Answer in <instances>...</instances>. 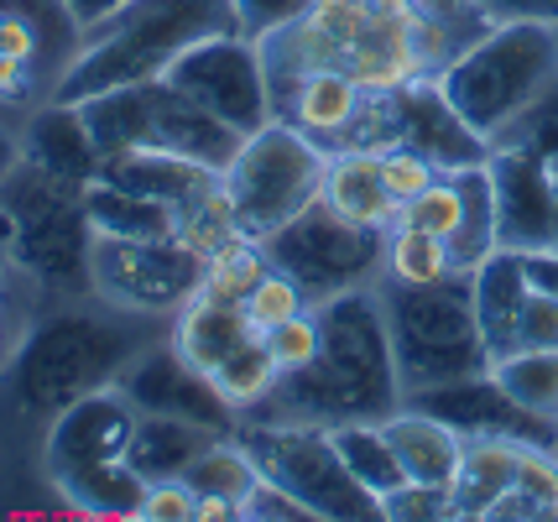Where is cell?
<instances>
[{
	"mask_svg": "<svg viewBox=\"0 0 558 522\" xmlns=\"http://www.w3.org/2000/svg\"><path fill=\"white\" fill-rule=\"evenodd\" d=\"M490 189H496V224L507 251H548L554 246L558 178L522 147H490L486 157Z\"/></svg>",
	"mask_w": 558,
	"mask_h": 522,
	"instance_id": "cell-18",
	"label": "cell"
},
{
	"mask_svg": "<svg viewBox=\"0 0 558 522\" xmlns=\"http://www.w3.org/2000/svg\"><path fill=\"white\" fill-rule=\"evenodd\" d=\"M58 58L32 26L0 16V105H26L32 95H43V84H58Z\"/></svg>",
	"mask_w": 558,
	"mask_h": 522,
	"instance_id": "cell-30",
	"label": "cell"
},
{
	"mask_svg": "<svg viewBox=\"0 0 558 522\" xmlns=\"http://www.w3.org/2000/svg\"><path fill=\"white\" fill-rule=\"evenodd\" d=\"M417 11L438 26H460L475 16V0H417Z\"/></svg>",
	"mask_w": 558,
	"mask_h": 522,
	"instance_id": "cell-51",
	"label": "cell"
},
{
	"mask_svg": "<svg viewBox=\"0 0 558 522\" xmlns=\"http://www.w3.org/2000/svg\"><path fill=\"white\" fill-rule=\"evenodd\" d=\"M554 460H558V445H554Z\"/></svg>",
	"mask_w": 558,
	"mask_h": 522,
	"instance_id": "cell-57",
	"label": "cell"
},
{
	"mask_svg": "<svg viewBox=\"0 0 558 522\" xmlns=\"http://www.w3.org/2000/svg\"><path fill=\"white\" fill-rule=\"evenodd\" d=\"M460 178V199H464V215H460V230L449 235V267L454 272H475L486 262L490 251H501V224H496V189H490V168H464Z\"/></svg>",
	"mask_w": 558,
	"mask_h": 522,
	"instance_id": "cell-29",
	"label": "cell"
},
{
	"mask_svg": "<svg viewBox=\"0 0 558 522\" xmlns=\"http://www.w3.org/2000/svg\"><path fill=\"white\" fill-rule=\"evenodd\" d=\"M449 105L496 142L527 105L558 84V32L543 22H496L438 69Z\"/></svg>",
	"mask_w": 558,
	"mask_h": 522,
	"instance_id": "cell-4",
	"label": "cell"
},
{
	"mask_svg": "<svg viewBox=\"0 0 558 522\" xmlns=\"http://www.w3.org/2000/svg\"><path fill=\"white\" fill-rule=\"evenodd\" d=\"M533 299V272H527V256L522 251H490L486 262L470 272V303H475V324L486 335L490 361L511 355L517 340V319H522V303Z\"/></svg>",
	"mask_w": 558,
	"mask_h": 522,
	"instance_id": "cell-20",
	"label": "cell"
},
{
	"mask_svg": "<svg viewBox=\"0 0 558 522\" xmlns=\"http://www.w3.org/2000/svg\"><path fill=\"white\" fill-rule=\"evenodd\" d=\"M235 445L251 454L262 481L282 486L288 497L308 507V518L324 522H371L381 518V501L350 475L335 449V434L324 423L298 418H245L235 423Z\"/></svg>",
	"mask_w": 558,
	"mask_h": 522,
	"instance_id": "cell-8",
	"label": "cell"
},
{
	"mask_svg": "<svg viewBox=\"0 0 558 522\" xmlns=\"http://www.w3.org/2000/svg\"><path fill=\"white\" fill-rule=\"evenodd\" d=\"M490 147H522V151H533L537 162L548 168V173L558 178V84H548L543 95H537L517 121L490 142Z\"/></svg>",
	"mask_w": 558,
	"mask_h": 522,
	"instance_id": "cell-39",
	"label": "cell"
},
{
	"mask_svg": "<svg viewBox=\"0 0 558 522\" xmlns=\"http://www.w3.org/2000/svg\"><path fill=\"white\" fill-rule=\"evenodd\" d=\"M460 215H464V199H460V178L454 173H438L417 199L402 204V224L434 230V235H444V241L460 230Z\"/></svg>",
	"mask_w": 558,
	"mask_h": 522,
	"instance_id": "cell-40",
	"label": "cell"
},
{
	"mask_svg": "<svg viewBox=\"0 0 558 522\" xmlns=\"http://www.w3.org/2000/svg\"><path fill=\"white\" fill-rule=\"evenodd\" d=\"M537 518H558V507L533 497V491H522V486H507V491L486 507V522H537Z\"/></svg>",
	"mask_w": 558,
	"mask_h": 522,
	"instance_id": "cell-49",
	"label": "cell"
},
{
	"mask_svg": "<svg viewBox=\"0 0 558 522\" xmlns=\"http://www.w3.org/2000/svg\"><path fill=\"white\" fill-rule=\"evenodd\" d=\"M267 251H262V241H235V246H225V251H215L209 262H204V288L198 293H215V299H235V303H245V293L267 277Z\"/></svg>",
	"mask_w": 558,
	"mask_h": 522,
	"instance_id": "cell-38",
	"label": "cell"
},
{
	"mask_svg": "<svg viewBox=\"0 0 558 522\" xmlns=\"http://www.w3.org/2000/svg\"><path fill=\"white\" fill-rule=\"evenodd\" d=\"M376 157H381V178H387V189H391V199L397 204L417 199V194L438 178L434 162H428V157H417V151H408V147H381Z\"/></svg>",
	"mask_w": 558,
	"mask_h": 522,
	"instance_id": "cell-45",
	"label": "cell"
},
{
	"mask_svg": "<svg viewBox=\"0 0 558 522\" xmlns=\"http://www.w3.org/2000/svg\"><path fill=\"white\" fill-rule=\"evenodd\" d=\"M381 518L387 522H449V518H460V507H454V491H449V486L402 481L397 491L381 497Z\"/></svg>",
	"mask_w": 558,
	"mask_h": 522,
	"instance_id": "cell-41",
	"label": "cell"
},
{
	"mask_svg": "<svg viewBox=\"0 0 558 522\" xmlns=\"http://www.w3.org/2000/svg\"><path fill=\"white\" fill-rule=\"evenodd\" d=\"M277 376H282V366H277V355H271L267 335H256V340H245L241 350H230L215 372H209V381H215L219 398L230 402L235 413H256V408L271 398Z\"/></svg>",
	"mask_w": 558,
	"mask_h": 522,
	"instance_id": "cell-33",
	"label": "cell"
},
{
	"mask_svg": "<svg viewBox=\"0 0 558 522\" xmlns=\"http://www.w3.org/2000/svg\"><path fill=\"white\" fill-rule=\"evenodd\" d=\"M267 345H271V355H277V366H282V372L308 366V361H314V350H318V314L314 308H303V314L282 319L277 329H267Z\"/></svg>",
	"mask_w": 558,
	"mask_h": 522,
	"instance_id": "cell-44",
	"label": "cell"
},
{
	"mask_svg": "<svg viewBox=\"0 0 558 522\" xmlns=\"http://www.w3.org/2000/svg\"><path fill=\"white\" fill-rule=\"evenodd\" d=\"M511 350H558V299L533 288V299L522 303V319H517V340Z\"/></svg>",
	"mask_w": 558,
	"mask_h": 522,
	"instance_id": "cell-46",
	"label": "cell"
},
{
	"mask_svg": "<svg viewBox=\"0 0 558 522\" xmlns=\"http://www.w3.org/2000/svg\"><path fill=\"white\" fill-rule=\"evenodd\" d=\"M329 434H335V449H340V460L350 465V475L376 501L408 481V471H402V460H397V449L387 439V423H335Z\"/></svg>",
	"mask_w": 558,
	"mask_h": 522,
	"instance_id": "cell-32",
	"label": "cell"
},
{
	"mask_svg": "<svg viewBox=\"0 0 558 522\" xmlns=\"http://www.w3.org/2000/svg\"><path fill=\"white\" fill-rule=\"evenodd\" d=\"M324 168L329 151L314 136H303L288 121H267L262 131H251L235 151V162L225 168V194L241 215L251 241H267L277 224H288L298 209L324 194Z\"/></svg>",
	"mask_w": 558,
	"mask_h": 522,
	"instance_id": "cell-10",
	"label": "cell"
},
{
	"mask_svg": "<svg viewBox=\"0 0 558 522\" xmlns=\"http://www.w3.org/2000/svg\"><path fill=\"white\" fill-rule=\"evenodd\" d=\"M344 147H408L417 157H428L438 173H464V168H481L490 157V142L449 105L438 74H417L391 84V89H371L350 136H344Z\"/></svg>",
	"mask_w": 558,
	"mask_h": 522,
	"instance_id": "cell-9",
	"label": "cell"
},
{
	"mask_svg": "<svg viewBox=\"0 0 558 522\" xmlns=\"http://www.w3.org/2000/svg\"><path fill=\"white\" fill-rule=\"evenodd\" d=\"M554 251H558V209H554Z\"/></svg>",
	"mask_w": 558,
	"mask_h": 522,
	"instance_id": "cell-56",
	"label": "cell"
},
{
	"mask_svg": "<svg viewBox=\"0 0 558 522\" xmlns=\"http://www.w3.org/2000/svg\"><path fill=\"white\" fill-rule=\"evenodd\" d=\"M215 439H225V434L204 428V423L168 418V413H142V418H136V434H131V449H125V465L142 475L146 486L183 481L189 465H194Z\"/></svg>",
	"mask_w": 558,
	"mask_h": 522,
	"instance_id": "cell-24",
	"label": "cell"
},
{
	"mask_svg": "<svg viewBox=\"0 0 558 522\" xmlns=\"http://www.w3.org/2000/svg\"><path fill=\"white\" fill-rule=\"evenodd\" d=\"M95 293L131 314H178L204 288V256L178 235L110 241L95 235Z\"/></svg>",
	"mask_w": 558,
	"mask_h": 522,
	"instance_id": "cell-13",
	"label": "cell"
},
{
	"mask_svg": "<svg viewBox=\"0 0 558 522\" xmlns=\"http://www.w3.org/2000/svg\"><path fill=\"white\" fill-rule=\"evenodd\" d=\"M262 251L277 272H288L308 293V303H324L371 282V272L387 262V230L344 220L324 199H314L288 224H277L262 241Z\"/></svg>",
	"mask_w": 558,
	"mask_h": 522,
	"instance_id": "cell-11",
	"label": "cell"
},
{
	"mask_svg": "<svg viewBox=\"0 0 558 522\" xmlns=\"http://www.w3.org/2000/svg\"><path fill=\"white\" fill-rule=\"evenodd\" d=\"M136 418L142 413L131 408L121 387H99L89 398L69 402L58 418H48V445H43L48 481H63V475L105 465V460H125Z\"/></svg>",
	"mask_w": 558,
	"mask_h": 522,
	"instance_id": "cell-17",
	"label": "cell"
},
{
	"mask_svg": "<svg viewBox=\"0 0 558 522\" xmlns=\"http://www.w3.org/2000/svg\"><path fill=\"white\" fill-rule=\"evenodd\" d=\"M533 445H517V439H464V465L454 481V507L460 518H486V507L507 486H517L522 471V454Z\"/></svg>",
	"mask_w": 558,
	"mask_h": 522,
	"instance_id": "cell-26",
	"label": "cell"
},
{
	"mask_svg": "<svg viewBox=\"0 0 558 522\" xmlns=\"http://www.w3.org/2000/svg\"><path fill=\"white\" fill-rule=\"evenodd\" d=\"M256 335H262V329L251 324L245 303L215 299V293H194V299L178 308L168 345L178 350L189 366H198V372H215L230 350H241L245 340H256Z\"/></svg>",
	"mask_w": 558,
	"mask_h": 522,
	"instance_id": "cell-22",
	"label": "cell"
},
{
	"mask_svg": "<svg viewBox=\"0 0 558 522\" xmlns=\"http://www.w3.org/2000/svg\"><path fill=\"white\" fill-rule=\"evenodd\" d=\"M52 486L89 518H142L146 501V481L125 460H105V465H89V471H73L63 481H52Z\"/></svg>",
	"mask_w": 558,
	"mask_h": 522,
	"instance_id": "cell-31",
	"label": "cell"
},
{
	"mask_svg": "<svg viewBox=\"0 0 558 522\" xmlns=\"http://www.w3.org/2000/svg\"><path fill=\"white\" fill-rule=\"evenodd\" d=\"M172 235H178L183 246H194L204 262H209L215 251L245 241V224H241V215H235L230 194H225V178L219 173L204 178L194 194L172 209Z\"/></svg>",
	"mask_w": 558,
	"mask_h": 522,
	"instance_id": "cell-27",
	"label": "cell"
},
{
	"mask_svg": "<svg viewBox=\"0 0 558 522\" xmlns=\"http://www.w3.org/2000/svg\"><path fill=\"white\" fill-rule=\"evenodd\" d=\"M490 376L522 402L533 418L558 423V350H511L490 361Z\"/></svg>",
	"mask_w": 558,
	"mask_h": 522,
	"instance_id": "cell-34",
	"label": "cell"
},
{
	"mask_svg": "<svg viewBox=\"0 0 558 522\" xmlns=\"http://www.w3.org/2000/svg\"><path fill=\"white\" fill-rule=\"evenodd\" d=\"M381 303H387L391 355H397V376H402L408 398L444 387V381H460V376L490 372V345L475 324L464 272H449L438 282H423V288L391 282V293Z\"/></svg>",
	"mask_w": 558,
	"mask_h": 522,
	"instance_id": "cell-6",
	"label": "cell"
},
{
	"mask_svg": "<svg viewBox=\"0 0 558 522\" xmlns=\"http://www.w3.org/2000/svg\"><path fill=\"white\" fill-rule=\"evenodd\" d=\"M11 335H5V282H0V372H5V355H11Z\"/></svg>",
	"mask_w": 558,
	"mask_h": 522,
	"instance_id": "cell-55",
	"label": "cell"
},
{
	"mask_svg": "<svg viewBox=\"0 0 558 522\" xmlns=\"http://www.w3.org/2000/svg\"><path fill=\"white\" fill-rule=\"evenodd\" d=\"M0 209L11 224V267L48 293H95V224L84 189H69L32 162L0 178Z\"/></svg>",
	"mask_w": 558,
	"mask_h": 522,
	"instance_id": "cell-5",
	"label": "cell"
},
{
	"mask_svg": "<svg viewBox=\"0 0 558 522\" xmlns=\"http://www.w3.org/2000/svg\"><path fill=\"white\" fill-rule=\"evenodd\" d=\"M215 32H235L230 0H125L105 22L84 26V43L48 100L84 105L105 89L162 78L194 43Z\"/></svg>",
	"mask_w": 558,
	"mask_h": 522,
	"instance_id": "cell-2",
	"label": "cell"
},
{
	"mask_svg": "<svg viewBox=\"0 0 558 522\" xmlns=\"http://www.w3.org/2000/svg\"><path fill=\"white\" fill-rule=\"evenodd\" d=\"M99 178L116 183V189L142 194V199H157V204H168V209H178L204 178H215V173L189 162V157H178V151L121 147V151H105V157H99Z\"/></svg>",
	"mask_w": 558,
	"mask_h": 522,
	"instance_id": "cell-25",
	"label": "cell"
},
{
	"mask_svg": "<svg viewBox=\"0 0 558 522\" xmlns=\"http://www.w3.org/2000/svg\"><path fill=\"white\" fill-rule=\"evenodd\" d=\"M303 308H314L308 303V293L292 282L288 272H277V267H267V277L245 293V314H251V324L267 335V329H277L282 319H292V314H303Z\"/></svg>",
	"mask_w": 558,
	"mask_h": 522,
	"instance_id": "cell-42",
	"label": "cell"
},
{
	"mask_svg": "<svg viewBox=\"0 0 558 522\" xmlns=\"http://www.w3.org/2000/svg\"><path fill=\"white\" fill-rule=\"evenodd\" d=\"M116 387L131 398V408H136V413H168V418H189V423L215 428V434H235V423H241V413L219 398V387L209 381V372L189 366V361H183L172 345L146 350V355L136 350V355L125 361V372L116 376Z\"/></svg>",
	"mask_w": 558,
	"mask_h": 522,
	"instance_id": "cell-14",
	"label": "cell"
},
{
	"mask_svg": "<svg viewBox=\"0 0 558 522\" xmlns=\"http://www.w3.org/2000/svg\"><path fill=\"white\" fill-rule=\"evenodd\" d=\"M162 78L178 95H189L198 110L235 125L241 136H251V131H262L271 121L267 58H262V43H251L241 32H215V37L194 43Z\"/></svg>",
	"mask_w": 558,
	"mask_h": 522,
	"instance_id": "cell-12",
	"label": "cell"
},
{
	"mask_svg": "<svg viewBox=\"0 0 558 522\" xmlns=\"http://www.w3.org/2000/svg\"><path fill=\"white\" fill-rule=\"evenodd\" d=\"M381 423H387V439H391V449H397L408 481H428V486H449V491H454L460 465H464V434H454L444 418L423 413L413 402H402V408Z\"/></svg>",
	"mask_w": 558,
	"mask_h": 522,
	"instance_id": "cell-23",
	"label": "cell"
},
{
	"mask_svg": "<svg viewBox=\"0 0 558 522\" xmlns=\"http://www.w3.org/2000/svg\"><path fill=\"white\" fill-rule=\"evenodd\" d=\"M271 78V121L298 125L303 136H314L324 151H340L350 125L365 105V84H355L340 69L324 63H267Z\"/></svg>",
	"mask_w": 558,
	"mask_h": 522,
	"instance_id": "cell-15",
	"label": "cell"
},
{
	"mask_svg": "<svg viewBox=\"0 0 558 522\" xmlns=\"http://www.w3.org/2000/svg\"><path fill=\"white\" fill-rule=\"evenodd\" d=\"M198 497L189 491V481H157L146 486L142 501V522H194Z\"/></svg>",
	"mask_w": 558,
	"mask_h": 522,
	"instance_id": "cell-47",
	"label": "cell"
},
{
	"mask_svg": "<svg viewBox=\"0 0 558 522\" xmlns=\"http://www.w3.org/2000/svg\"><path fill=\"white\" fill-rule=\"evenodd\" d=\"M0 16L32 26V32L48 43L52 58H58V69H69L78 43H84V26H78V16L69 11V0H0Z\"/></svg>",
	"mask_w": 558,
	"mask_h": 522,
	"instance_id": "cell-37",
	"label": "cell"
},
{
	"mask_svg": "<svg viewBox=\"0 0 558 522\" xmlns=\"http://www.w3.org/2000/svg\"><path fill=\"white\" fill-rule=\"evenodd\" d=\"M125 0H69V11L78 16V26H95V22H105L110 11H121Z\"/></svg>",
	"mask_w": 558,
	"mask_h": 522,
	"instance_id": "cell-53",
	"label": "cell"
},
{
	"mask_svg": "<svg viewBox=\"0 0 558 522\" xmlns=\"http://www.w3.org/2000/svg\"><path fill=\"white\" fill-rule=\"evenodd\" d=\"M84 215L95 224V235H110V241H151V235H172V209L157 199H142L131 189H116L95 178L84 189Z\"/></svg>",
	"mask_w": 558,
	"mask_h": 522,
	"instance_id": "cell-28",
	"label": "cell"
},
{
	"mask_svg": "<svg viewBox=\"0 0 558 522\" xmlns=\"http://www.w3.org/2000/svg\"><path fill=\"white\" fill-rule=\"evenodd\" d=\"M475 11L490 22H543L558 26V0H475Z\"/></svg>",
	"mask_w": 558,
	"mask_h": 522,
	"instance_id": "cell-50",
	"label": "cell"
},
{
	"mask_svg": "<svg viewBox=\"0 0 558 522\" xmlns=\"http://www.w3.org/2000/svg\"><path fill=\"white\" fill-rule=\"evenodd\" d=\"M84 125L99 142V151H121V147H157L178 151L209 173H225L241 151V131L225 125L219 116L198 110L189 95H178L168 78H142V84H121L105 89L95 100L78 105Z\"/></svg>",
	"mask_w": 558,
	"mask_h": 522,
	"instance_id": "cell-7",
	"label": "cell"
},
{
	"mask_svg": "<svg viewBox=\"0 0 558 522\" xmlns=\"http://www.w3.org/2000/svg\"><path fill=\"white\" fill-rule=\"evenodd\" d=\"M16 142H22V162L43 168L48 178L69 183V189H89L99 178V157H105V151H99V142L89 136L78 105L48 100L26 121V131Z\"/></svg>",
	"mask_w": 558,
	"mask_h": 522,
	"instance_id": "cell-19",
	"label": "cell"
},
{
	"mask_svg": "<svg viewBox=\"0 0 558 522\" xmlns=\"http://www.w3.org/2000/svg\"><path fill=\"white\" fill-rule=\"evenodd\" d=\"M183 481H189L194 497H219V501H235V507H241L262 475H256V465H251V454L235 445V434H225V439H215V445L189 465Z\"/></svg>",
	"mask_w": 558,
	"mask_h": 522,
	"instance_id": "cell-35",
	"label": "cell"
},
{
	"mask_svg": "<svg viewBox=\"0 0 558 522\" xmlns=\"http://www.w3.org/2000/svg\"><path fill=\"white\" fill-rule=\"evenodd\" d=\"M241 518L245 522H298V518H308V507H303L298 497H288L282 486L256 481V486H251V497L241 501Z\"/></svg>",
	"mask_w": 558,
	"mask_h": 522,
	"instance_id": "cell-48",
	"label": "cell"
},
{
	"mask_svg": "<svg viewBox=\"0 0 558 522\" xmlns=\"http://www.w3.org/2000/svg\"><path fill=\"white\" fill-rule=\"evenodd\" d=\"M136 355L131 329L99 314H48L32 324L5 355L0 387L26 418H58L69 402L89 398L99 387H116L125 361Z\"/></svg>",
	"mask_w": 558,
	"mask_h": 522,
	"instance_id": "cell-3",
	"label": "cell"
},
{
	"mask_svg": "<svg viewBox=\"0 0 558 522\" xmlns=\"http://www.w3.org/2000/svg\"><path fill=\"white\" fill-rule=\"evenodd\" d=\"M527 272H533V288H543V293H554L558 299V251H527Z\"/></svg>",
	"mask_w": 558,
	"mask_h": 522,
	"instance_id": "cell-52",
	"label": "cell"
},
{
	"mask_svg": "<svg viewBox=\"0 0 558 522\" xmlns=\"http://www.w3.org/2000/svg\"><path fill=\"white\" fill-rule=\"evenodd\" d=\"M318 314V350L308 366H292L277 376L271 398L256 408L262 418H298V423H381L391 418L408 392L397 376L387 329V303L371 288H350L335 299L314 303Z\"/></svg>",
	"mask_w": 558,
	"mask_h": 522,
	"instance_id": "cell-1",
	"label": "cell"
},
{
	"mask_svg": "<svg viewBox=\"0 0 558 522\" xmlns=\"http://www.w3.org/2000/svg\"><path fill=\"white\" fill-rule=\"evenodd\" d=\"M16 162H22V142H16V136H11V131H0V178L11 173V168H16Z\"/></svg>",
	"mask_w": 558,
	"mask_h": 522,
	"instance_id": "cell-54",
	"label": "cell"
},
{
	"mask_svg": "<svg viewBox=\"0 0 558 522\" xmlns=\"http://www.w3.org/2000/svg\"><path fill=\"white\" fill-rule=\"evenodd\" d=\"M318 199L329 204L335 215L355 224H371V230H391L402 220V204L391 199L387 178H381V157L371 147H340L329 151V168H324V194Z\"/></svg>",
	"mask_w": 558,
	"mask_h": 522,
	"instance_id": "cell-21",
	"label": "cell"
},
{
	"mask_svg": "<svg viewBox=\"0 0 558 522\" xmlns=\"http://www.w3.org/2000/svg\"><path fill=\"white\" fill-rule=\"evenodd\" d=\"M230 11H235V32L251 37V43H267L277 32H288L298 26L308 11H314V0H230Z\"/></svg>",
	"mask_w": 558,
	"mask_h": 522,
	"instance_id": "cell-43",
	"label": "cell"
},
{
	"mask_svg": "<svg viewBox=\"0 0 558 522\" xmlns=\"http://www.w3.org/2000/svg\"><path fill=\"white\" fill-rule=\"evenodd\" d=\"M381 267L391 272V282H408V288H423V282H438V277L454 272L449 267V241L402 220L387 230V262Z\"/></svg>",
	"mask_w": 558,
	"mask_h": 522,
	"instance_id": "cell-36",
	"label": "cell"
},
{
	"mask_svg": "<svg viewBox=\"0 0 558 522\" xmlns=\"http://www.w3.org/2000/svg\"><path fill=\"white\" fill-rule=\"evenodd\" d=\"M408 402L423 408V413H434V418H444L464 439H517V445H537V449L558 445V423L533 418L490 372L428 387V392H417Z\"/></svg>",
	"mask_w": 558,
	"mask_h": 522,
	"instance_id": "cell-16",
	"label": "cell"
}]
</instances>
